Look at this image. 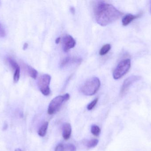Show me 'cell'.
Returning <instances> with one entry per match:
<instances>
[{
    "label": "cell",
    "mask_w": 151,
    "mask_h": 151,
    "mask_svg": "<svg viewBox=\"0 0 151 151\" xmlns=\"http://www.w3.org/2000/svg\"><path fill=\"white\" fill-rule=\"evenodd\" d=\"M150 11H151V10H150Z\"/></svg>",
    "instance_id": "484cf974"
},
{
    "label": "cell",
    "mask_w": 151,
    "mask_h": 151,
    "mask_svg": "<svg viewBox=\"0 0 151 151\" xmlns=\"http://www.w3.org/2000/svg\"><path fill=\"white\" fill-rule=\"evenodd\" d=\"M19 77H20V67L19 66L16 69L14 73V76H13V81L14 82H17L19 80Z\"/></svg>",
    "instance_id": "2e32d148"
},
{
    "label": "cell",
    "mask_w": 151,
    "mask_h": 151,
    "mask_svg": "<svg viewBox=\"0 0 151 151\" xmlns=\"http://www.w3.org/2000/svg\"><path fill=\"white\" fill-rule=\"evenodd\" d=\"M51 81V76L48 74L41 75L38 79V85L40 90L44 95L48 96L50 94V84Z\"/></svg>",
    "instance_id": "5b68a950"
},
{
    "label": "cell",
    "mask_w": 151,
    "mask_h": 151,
    "mask_svg": "<svg viewBox=\"0 0 151 151\" xmlns=\"http://www.w3.org/2000/svg\"><path fill=\"white\" fill-rule=\"evenodd\" d=\"M63 48L64 51L67 52L70 49L75 47L76 41L75 39L69 35H66L63 38Z\"/></svg>",
    "instance_id": "52a82bcc"
},
{
    "label": "cell",
    "mask_w": 151,
    "mask_h": 151,
    "mask_svg": "<svg viewBox=\"0 0 151 151\" xmlns=\"http://www.w3.org/2000/svg\"><path fill=\"white\" fill-rule=\"evenodd\" d=\"M98 101V98H96L94 99L91 103H90L88 105V106H87V109H88V111H91V110H92V109L94 108V107L96 106V104L97 103Z\"/></svg>",
    "instance_id": "e0dca14e"
},
{
    "label": "cell",
    "mask_w": 151,
    "mask_h": 151,
    "mask_svg": "<svg viewBox=\"0 0 151 151\" xmlns=\"http://www.w3.org/2000/svg\"><path fill=\"white\" fill-rule=\"evenodd\" d=\"M28 45L27 43H25L24 44V46H23V49H24V50L26 49L27 47H28Z\"/></svg>",
    "instance_id": "603a6c76"
},
{
    "label": "cell",
    "mask_w": 151,
    "mask_h": 151,
    "mask_svg": "<svg viewBox=\"0 0 151 151\" xmlns=\"http://www.w3.org/2000/svg\"><path fill=\"white\" fill-rule=\"evenodd\" d=\"M55 151H65V148L62 144H59L56 147Z\"/></svg>",
    "instance_id": "ffe728a7"
},
{
    "label": "cell",
    "mask_w": 151,
    "mask_h": 151,
    "mask_svg": "<svg viewBox=\"0 0 151 151\" xmlns=\"http://www.w3.org/2000/svg\"><path fill=\"white\" fill-rule=\"evenodd\" d=\"M27 72L28 74L31 78L34 79H36L38 75V72L32 66H27Z\"/></svg>",
    "instance_id": "7c38bea8"
},
{
    "label": "cell",
    "mask_w": 151,
    "mask_h": 151,
    "mask_svg": "<svg viewBox=\"0 0 151 151\" xmlns=\"http://www.w3.org/2000/svg\"><path fill=\"white\" fill-rule=\"evenodd\" d=\"M65 149L67 151H76V147L72 144H68L65 145Z\"/></svg>",
    "instance_id": "d6986e66"
},
{
    "label": "cell",
    "mask_w": 151,
    "mask_h": 151,
    "mask_svg": "<svg viewBox=\"0 0 151 151\" xmlns=\"http://www.w3.org/2000/svg\"><path fill=\"white\" fill-rule=\"evenodd\" d=\"M70 10L71 12H72V13H73V14H75V8L73 7H71L70 9Z\"/></svg>",
    "instance_id": "44dd1931"
},
{
    "label": "cell",
    "mask_w": 151,
    "mask_h": 151,
    "mask_svg": "<svg viewBox=\"0 0 151 151\" xmlns=\"http://www.w3.org/2000/svg\"><path fill=\"white\" fill-rule=\"evenodd\" d=\"M141 79V77L137 75H132L127 78L125 80L120 90V95L121 96H123L127 93L129 89L130 88V86L137 81Z\"/></svg>",
    "instance_id": "8992f818"
},
{
    "label": "cell",
    "mask_w": 151,
    "mask_h": 151,
    "mask_svg": "<svg viewBox=\"0 0 151 151\" xmlns=\"http://www.w3.org/2000/svg\"><path fill=\"white\" fill-rule=\"evenodd\" d=\"M72 133V127L69 123H65L63 126V136L65 140L70 139Z\"/></svg>",
    "instance_id": "9c48e42d"
},
{
    "label": "cell",
    "mask_w": 151,
    "mask_h": 151,
    "mask_svg": "<svg viewBox=\"0 0 151 151\" xmlns=\"http://www.w3.org/2000/svg\"><path fill=\"white\" fill-rule=\"evenodd\" d=\"M15 151H22V150H20V149H17L15 150Z\"/></svg>",
    "instance_id": "d4e9b609"
},
{
    "label": "cell",
    "mask_w": 151,
    "mask_h": 151,
    "mask_svg": "<svg viewBox=\"0 0 151 151\" xmlns=\"http://www.w3.org/2000/svg\"><path fill=\"white\" fill-rule=\"evenodd\" d=\"M7 127H8V125H7V124L5 123L3 127L4 130H6L7 129Z\"/></svg>",
    "instance_id": "cb8c5ba5"
},
{
    "label": "cell",
    "mask_w": 151,
    "mask_h": 151,
    "mask_svg": "<svg viewBox=\"0 0 151 151\" xmlns=\"http://www.w3.org/2000/svg\"><path fill=\"white\" fill-rule=\"evenodd\" d=\"M141 14H137L136 15H133L132 14H128L123 17L122 19V24L123 26H127L129 25L133 20L139 17Z\"/></svg>",
    "instance_id": "ba28073f"
},
{
    "label": "cell",
    "mask_w": 151,
    "mask_h": 151,
    "mask_svg": "<svg viewBox=\"0 0 151 151\" xmlns=\"http://www.w3.org/2000/svg\"><path fill=\"white\" fill-rule=\"evenodd\" d=\"M82 59L78 58H72L70 57H67L64 59L61 62V66H65L71 63H80L81 62Z\"/></svg>",
    "instance_id": "30bf717a"
},
{
    "label": "cell",
    "mask_w": 151,
    "mask_h": 151,
    "mask_svg": "<svg viewBox=\"0 0 151 151\" xmlns=\"http://www.w3.org/2000/svg\"><path fill=\"white\" fill-rule=\"evenodd\" d=\"M111 44H106L104 45L100 49V51H99V55L101 56H104L106 55L111 50Z\"/></svg>",
    "instance_id": "4fadbf2b"
},
{
    "label": "cell",
    "mask_w": 151,
    "mask_h": 151,
    "mask_svg": "<svg viewBox=\"0 0 151 151\" xmlns=\"http://www.w3.org/2000/svg\"><path fill=\"white\" fill-rule=\"evenodd\" d=\"M93 14L97 23L102 26L114 22L123 15L113 5L104 1H97L94 3Z\"/></svg>",
    "instance_id": "6da1fadb"
},
{
    "label": "cell",
    "mask_w": 151,
    "mask_h": 151,
    "mask_svg": "<svg viewBox=\"0 0 151 151\" xmlns=\"http://www.w3.org/2000/svg\"><path fill=\"white\" fill-rule=\"evenodd\" d=\"M91 131L93 135L98 137L99 135L101 133V129L98 126L94 125L91 126Z\"/></svg>",
    "instance_id": "9a60e30c"
},
{
    "label": "cell",
    "mask_w": 151,
    "mask_h": 151,
    "mask_svg": "<svg viewBox=\"0 0 151 151\" xmlns=\"http://www.w3.org/2000/svg\"><path fill=\"white\" fill-rule=\"evenodd\" d=\"M8 61H9V63L12 67L13 68V70L15 71L16 69L19 66L18 64L16 63V61H14L12 59L9 58L8 59Z\"/></svg>",
    "instance_id": "ac0fdd59"
},
{
    "label": "cell",
    "mask_w": 151,
    "mask_h": 151,
    "mask_svg": "<svg viewBox=\"0 0 151 151\" xmlns=\"http://www.w3.org/2000/svg\"><path fill=\"white\" fill-rule=\"evenodd\" d=\"M101 83L97 77H93L87 81L81 89V91L85 95L92 96L99 90Z\"/></svg>",
    "instance_id": "7a4b0ae2"
},
{
    "label": "cell",
    "mask_w": 151,
    "mask_h": 151,
    "mask_svg": "<svg viewBox=\"0 0 151 151\" xmlns=\"http://www.w3.org/2000/svg\"><path fill=\"white\" fill-rule=\"evenodd\" d=\"M61 41V38L60 37H58V38H57L55 40V43L56 44H58Z\"/></svg>",
    "instance_id": "7402d4cb"
},
{
    "label": "cell",
    "mask_w": 151,
    "mask_h": 151,
    "mask_svg": "<svg viewBox=\"0 0 151 151\" xmlns=\"http://www.w3.org/2000/svg\"><path fill=\"white\" fill-rule=\"evenodd\" d=\"M131 60L129 59L121 60L118 64L113 73L114 79H119L125 75L131 67Z\"/></svg>",
    "instance_id": "277c9868"
},
{
    "label": "cell",
    "mask_w": 151,
    "mask_h": 151,
    "mask_svg": "<svg viewBox=\"0 0 151 151\" xmlns=\"http://www.w3.org/2000/svg\"><path fill=\"white\" fill-rule=\"evenodd\" d=\"M99 143V141L97 139H92L90 141H86L84 142V144L88 148H91L96 147Z\"/></svg>",
    "instance_id": "5bb4252c"
},
{
    "label": "cell",
    "mask_w": 151,
    "mask_h": 151,
    "mask_svg": "<svg viewBox=\"0 0 151 151\" xmlns=\"http://www.w3.org/2000/svg\"><path fill=\"white\" fill-rule=\"evenodd\" d=\"M48 122H45L41 126L40 128L39 129V131H38V134L40 136L43 137L46 135L48 127Z\"/></svg>",
    "instance_id": "8fae6325"
},
{
    "label": "cell",
    "mask_w": 151,
    "mask_h": 151,
    "mask_svg": "<svg viewBox=\"0 0 151 151\" xmlns=\"http://www.w3.org/2000/svg\"><path fill=\"white\" fill-rule=\"evenodd\" d=\"M69 94H65L63 95H59L53 98L48 108V113L50 115L55 114L60 109L64 103L70 99Z\"/></svg>",
    "instance_id": "3957f363"
}]
</instances>
